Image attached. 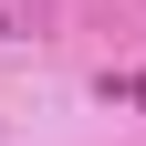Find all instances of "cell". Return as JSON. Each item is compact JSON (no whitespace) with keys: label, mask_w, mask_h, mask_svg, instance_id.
I'll use <instances>...</instances> for the list:
<instances>
[{"label":"cell","mask_w":146,"mask_h":146,"mask_svg":"<svg viewBox=\"0 0 146 146\" xmlns=\"http://www.w3.org/2000/svg\"><path fill=\"white\" fill-rule=\"evenodd\" d=\"M104 94H136V104H146V73H125V84H104Z\"/></svg>","instance_id":"obj_1"},{"label":"cell","mask_w":146,"mask_h":146,"mask_svg":"<svg viewBox=\"0 0 146 146\" xmlns=\"http://www.w3.org/2000/svg\"><path fill=\"white\" fill-rule=\"evenodd\" d=\"M0 31H11V21H0Z\"/></svg>","instance_id":"obj_2"}]
</instances>
